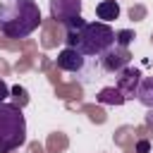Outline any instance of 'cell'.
<instances>
[{"label":"cell","instance_id":"6da1fadb","mask_svg":"<svg viewBox=\"0 0 153 153\" xmlns=\"http://www.w3.org/2000/svg\"><path fill=\"white\" fill-rule=\"evenodd\" d=\"M67 45L81 50L84 55L100 57L108 48L115 45V29L108 22H84L81 17L65 24Z\"/></svg>","mask_w":153,"mask_h":153},{"label":"cell","instance_id":"7a4b0ae2","mask_svg":"<svg viewBox=\"0 0 153 153\" xmlns=\"http://www.w3.org/2000/svg\"><path fill=\"white\" fill-rule=\"evenodd\" d=\"M41 26V10L36 0H2L0 33L7 38H26Z\"/></svg>","mask_w":153,"mask_h":153},{"label":"cell","instance_id":"3957f363","mask_svg":"<svg viewBox=\"0 0 153 153\" xmlns=\"http://www.w3.org/2000/svg\"><path fill=\"white\" fill-rule=\"evenodd\" d=\"M26 143V120L19 105L0 103V153H12Z\"/></svg>","mask_w":153,"mask_h":153},{"label":"cell","instance_id":"277c9868","mask_svg":"<svg viewBox=\"0 0 153 153\" xmlns=\"http://www.w3.org/2000/svg\"><path fill=\"white\" fill-rule=\"evenodd\" d=\"M57 69L62 72H69V74H76L84 84H91L96 79H100L105 72L100 67V57H91V55H84L81 50L67 45L57 53Z\"/></svg>","mask_w":153,"mask_h":153},{"label":"cell","instance_id":"5b68a950","mask_svg":"<svg viewBox=\"0 0 153 153\" xmlns=\"http://www.w3.org/2000/svg\"><path fill=\"white\" fill-rule=\"evenodd\" d=\"M129 62H131V53H129L127 45L115 43L112 48H108L100 55V67H103L105 74H120L124 67H129Z\"/></svg>","mask_w":153,"mask_h":153},{"label":"cell","instance_id":"8992f818","mask_svg":"<svg viewBox=\"0 0 153 153\" xmlns=\"http://www.w3.org/2000/svg\"><path fill=\"white\" fill-rule=\"evenodd\" d=\"M50 17L62 26L69 24L81 17V0H50Z\"/></svg>","mask_w":153,"mask_h":153},{"label":"cell","instance_id":"52a82bcc","mask_svg":"<svg viewBox=\"0 0 153 153\" xmlns=\"http://www.w3.org/2000/svg\"><path fill=\"white\" fill-rule=\"evenodd\" d=\"M139 84H141V72L139 69H131V67H124L120 74H117V88L124 93V98H134L136 91H139Z\"/></svg>","mask_w":153,"mask_h":153},{"label":"cell","instance_id":"ba28073f","mask_svg":"<svg viewBox=\"0 0 153 153\" xmlns=\"http://www.w3.org/2000/svg\"><path fill=\"white\" fill-rule=\"evenodd\" d=\"M96 14H98V19L100 22H115L117 17H120V5L115 2V0H100L98 5H96Z\"/></svg>","mask_w":153,"mask_h":153},{"label":"cell","instance_id":"9c48e42d","mask_svg":"<svg viewBox=\"0 0 153 153\" xmlns=\"http://www.w3.org/2000/svg\"><path fill=\"white\" fill-rule=\"evenodd\" d=\"M98 103H103V105H122L127 98H124V93L117 88V86H105V88H100L98 91Z\"/></svg>","mask_w":153,"mask_h":153},{"label":"cell","instance_id":"30bf717a","mask_svg":"<svg viewBox=\"0 0 153 153\" xmlns=\"http://www.w3.org/2000/svg\"><path fill=\"white\" fill-rule=\"evenodd\" d=\"M136 98H139V100H141L146 108H153V76L141 79L139 91H136Z\"/></svg>","mask_w":153,"mask_h":153},{"label":"cell","instance_id":"8fae6325","mask_svg":"<svg viewBox=\"0 0 153 153\" xmlns=\"http://www.w3.org/2000/svg\"><path fill=\"white\" fill-rule=\"evenodd\" d=\"M131 38H134L131 31H115V43H117V45H129Z\"/></svg>","mask_w":153,"mask_h":153},{"label":"cell","instance_id":"7c38bea8","mask_svg":"<svg viewBox=\"0 0 153 153\" xmlns=\"http://www.w3.org/2000/svg\"><path fill=\"white\" fill-rule=\"evenodd\" d=\"M7 96H10V86L0 79V103H5V98H7Z\"/></svg>","mask_w":153,"mask_h":153},{"label":"cell","instance_id":"4fadbf2b","mask_svg":"<svg viewBox=\"0 0 153 153\" xmlns=\"http://www.w3.org/2000/svg\"><path fill=\"white\" fill-rule=\"evenodd\" d=\"M148 151H151V143L148 141H139L136 143V153H148Z\"/></svg>","mask_w":153,"mask_h":153}]
</instances>
